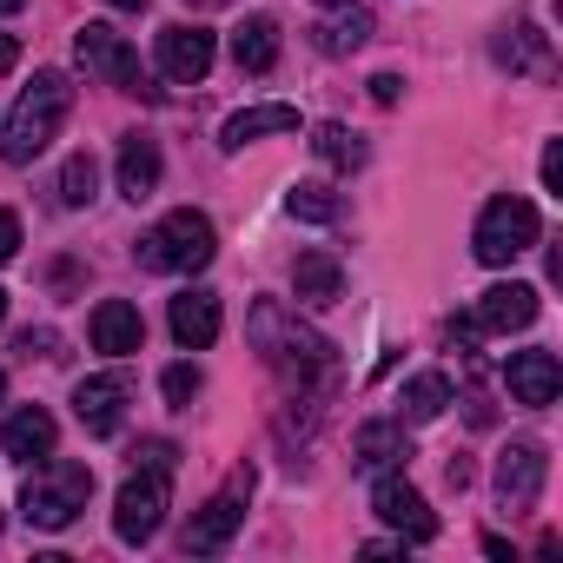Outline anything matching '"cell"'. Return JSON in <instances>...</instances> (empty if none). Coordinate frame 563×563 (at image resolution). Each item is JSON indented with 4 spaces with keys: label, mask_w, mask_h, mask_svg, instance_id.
Wrapping results in <instances>:
<instances>
[{
    "label": "cell",
    "mask_w": 563,
    "mask_h": 563,
    "mask_svg": "<svg viewBox=\"0 0 563 563\" xmlns=\"http://www.w3.org/2000/svg\"><path fill=\"white\" fill-rule=\"evenodd\" d=\"M372 510H378L405 543H431V537H438V517H431L424 490H418L411 477H398V471H378V484H372Z\"/></svg>",
    "instance_id": "9"
},
{
    "label": "cell",
    "mask_w": 563,
    "mask_h": 563,
    "mask_svg": "<svg viewBox=\"0 0 563 563\" xmlns=\"http://www.w3.org/2000/svg\"><path fill=\"white\" fill-rule=\"evenodd\" d=\"M265 133H299V107H245V113H232L225 120V133H219V146H245V140H265Z\"/></svg>",
    "instance_id": "22"
},
{
    "label": "cell",
    "mask_w": 563,
    "mask_h": 563,
    "mask_svg": "<svg viewBox=\"0 0 563 563\" xmlns=\"http://www.w3.org/2000/svg\"><path fill=\"white\" fill-rule=\"evenodd\" d=\"M312 153H319L325 166H339V173H352V166H365V140H358L352 126H339V120H325V126H312Z\"/></svg>",
    "instance_id": "27"
},
{
    "label": "cell",
    "mask_w": 563,
    "mask_h": 563,
    "mask_svg": "<svg viewBox=\"0 0 563 563\" xmlns=\"http://www.w3.org/2000/svg\"><path fill=\"white\" fill-rule=\"evenodd\" d=\"M14 252H21V219H14V212H0V265H8Z\"/></svg>",
    "instance_id": "31"
},
{
    "label": "cell",
    "mask_w": 563,
    "mask_h": 563,
    "mask_svg": "<svg viewBox=\"0 0 563 563\" xmlns=\"http://www.w3.org/2000/svg\"><path fill=\"white\" fill-rule=\"evenodd\" d=\"M0 398H8V378H0Z\"/></svg>",
    "instance_id": "39"
},
{
    "label": "cell",
    "mask_w": 563,
    "mask_h": 563,
    "mask_svg": "<svg viewBox=\"0 0 563 563\" xmlns=\"http://www.w3.org/2000/svg\"><path fill=\"white\" fill-rule=\"evenodd\" d=\"M543 477H550L543 444H537V438H517V444L497 457V497H504V510H530V504L543 497Z\"/></svg>",
    "instance_id": "11"
},
{
    "label": "cell",
    "mask_w": 563,
    "mask_h": 563,
    "mask_svg": "<svg viewBox=\"0 0 563 563\" xmlns=\"http://www.w3.org/2000/svg\"><path fill=\"white\" fill-rule=\"evenodd\" d=\"M74 54H80V67L87 74H100V80H113L120 93H159V87H146V74H140V54L113 34V27H100V21H87L80 34H74Z\"/></svg>",
    "instance_id": "7"
},
{
    "label": "cell",
    "mask_w": 563,
    "mask_h": 563,
    "mask_svg": "<svg viewBox=\"0 0 563 563\" xmlns=\"http://www.w3.org/2000/svg\"><path fill=\"white\" fill-rule=\"evenodd\" d=\"M319 8H345V0H319Z\"/></svg>",
    "instance_id": "38"
},
{
    "label": "cell",
    "mask_w": 563,
    "mask_h": 563,
    "mask_svg": "<svg viewBox=\"0 0 563 563\" xmlns=\"http://www.w3.org/2000/svg\"><path fill=\"white\" fill-rule=\"evenodd\" d=\"M444 405H451V378L444 372H418L405 385V398H398V424H431V418H444Z\"/></svg>",
    "instance_id": "24"
},
{
    "label": "cell",
    "mask_w": 563,
    "mask_h": 563,
    "mask_svg": "<svg viewBox=\"0 0 563 563\" xmlns=\"http://www.w3.org/2000/svg\"><path fill=\"white\" fill-rule=\"evenodd\" d=\"M159 140H146V133H126L120 140V192L140 206V199H153L159 192Z\"/></svg>",
    "instance_id": "18"
},
{
    "label": "cell",
    "mask_w": 563,
    "mask_h": 563,
    "mask_svg": "<svg viewBox=\"0 0 563 563\" xmlns=\"http://www.w3.org/2000/svg\"><path fill=\"white\" fill-rule=\"evenodd\" d=\"M245 332H252V345H258V358L286 378V391H312V385H332V372H339V358H332V339L325 332H312L299 312H286L278 299H258L252 306V319H245Z\"/></svg>",
    "instance_id": "1"
},
{
    "label": "cell",
    "mask_w": 563,
    "mask_h": 563,
    "mask_svg": "<svg viewBox=\"0 0 563 563\" xmlns=\"http://www.w3.org/2000/svg\"><path fill=\"white\" fill-rule=\"evenodd\" d=\"M497 60H504L510 74H550V41H543L537 27H504V34H497Z\"/></svg>",
    "instance_id": "25"
},
{
    "label": "cell",
    "mask_w": 563,
    "mask_h": 563,
    "mask_svg": "<svg viewBox=\"0 0 563 563\" xmlns=\"http://www.w3.org/2000/svg\"><path fill=\"white\" fill-rule=\"evenodd\" d=\"M543 186H550V192H563V140H550V146H543Z\"/></svg>",
    "instance_id": "30"
},
{
    "label": "cell",
    "mask_w": 563,
    "mask_h": 563,
    "mask_svg": "<svg viewBox=\"0 0 563 563\" xmlns=\"http://www.w3.org/2000/svg\"><path fill=\"white\" fill-rule=\"evenodd\" d=\"M504 385H510V405L543 411V405H556V391H563V365H556V352H510Z\"/></svg>",
    "instance_id": "13"
},
{
    "label": "cell",
    "mask_w": 563,
    "mask_h": 563,
    "mask_svg": "<svg viewBox=\"0 0 563 563\" xmlns=\"http://www.w3.org/2000/svg\"><path fill=\"white\" fill-rule=\"evenodd\" d=\"M67 107H74V87H67V74L41 67V74H34V87L14 100L8 126H0V159H8V166H27V159H41V153L54 146V133H60Z\"/></svg>",
    "instance_id": "2"
},
{
    "label": "cell",
    "mask_w": 563,
    "mask_h": 563,
    "mask_svg": "<svg viewBox=\"0 0 563 563\" xmlns=\"http://www.w3.org/2000/svg\"><path fill=\"white\" fill-rule=\"evenodd\" d=\"M0 325H8V292H0Z\"/></svg>",
    "instance_id": "37"
},
{
    "label": "cell",
    "mask_w": 563,
    "mask_h": 563,
    "mask_svg": "<svg viewBox=\"0 0 563 563\" xmlns=\"http://www.w3.org/2000/svg\"><path fill=\"white\" fill-rule=\"evenodd\" d=\"M87 497H93V471L47 451V464H34V477H27V490H21V517H27L34 530H67V523L87 510Z\"/></svg>",
    "instance_id": "3"
},
{
    "label": "cell",
    "mask_w": 563,
    "mask_h": 563,
    "mask_svg": "<svg viewBox=\"0 0 563 563\" xmlns=\"http://www.w3.org/2000/svg\"><path fill=\"white\" fill-rule=\"evenodd\" d=\"M166 471H153V464H140L126 484H120V497H113V530H120V543H153L159 537V523H166Z\"/></svg>",
    "instance_id": "6"
},
{
    "label": "cell",
    "mask_w": 563,
    "mask_h": 563,
    "mask_svg": "<svg viewBox=\"0 0 563 563\" xmlns=\"http://www.w3.org/2000/svg\"><path fill=\"white\" fill-rule=\"evenodd\" d=\"M245 497H252V471L239 464V471L225 477V490L206 497V510L192 517V530H186V556H212V550H225L232 530L245 523Z\"/></svg>",
    "instance_id": "8"
},
{
    "label": "cell",
    "mask_w": 563,
    "mask_h": 563,
    "mask_svg": "<svg viewBox=\"0 0 563 563\" xmlns=\"http://www.w3.org/2000/svg\"><path fill=\"white\" fill-rule=\"evenodd\" d=\"M87 332H93V352H107V358H133V352L146 345V319H140V306H126V299H100Z\"/></svg>",
    "instance_id": "15"
},
{
    "label": "cell",
    "mask_w": 563,
    "mask_h": 563,
    "mask_svg": "<svg viewBox=\"0 0 563 563\" xmlns=\"http://www.w3.org/2000/svg\"><path fill=\"white\" fill-rule=\"evenodd\" d=\"M212 54H219V41L206 34V27H166L159 34V74L166 80H179V87H192V80H206L212 74Z\"/></svg>",
    "instance_id": "12"
},
{
    "label": "cell",
    "mask_w": 563,
    "mask_h": 563,
    "mask_svg": "<svg viewBox=\"0 0 563 563\" xmlns=\"http://www.w3.org/2000/svg\"><path fill=\"white\" fill-rule=\"evenodd\" d=\"M54 438H60L54 411H47V405H21V411L8 418V431H0V451L21 457V464H34V457H47V451H54Z\"/></svg>",
    "instance_id": "17"
},
{
    "label": "cell",
    "mask_w": 563,
    "mask_h": 563,
    "mask_svg": "<svg viewBox=\"0 0 563 563\" xmlns=\"http://www.w3.org/2000/svg\"><path fill=\"white\" fill-rule=\"evenodd\" d=\"M537 239H543V219H537V206H530V199H517V192H497V199L477 212L471 252H477L484 265H510V258H523Z\"/></svg>",
    "instance_id": "5"
},
{
    "label": "cell",
    "mask_w": 563,
    "mask_h": 563,
    "mask_svg": "<svg viewBox=\"0 0 563 563\" xmlns=\"http://www.w3.org/2000/svg\"><path fill=\"white\" fill-rule=\"evenodd\" d=\"M27 8V0H0V14H21Z\"/></svg>",
    "instance_id": "35"
},
{
    "label": "cell",
    "mask_w": 563,
    "mask_h": 563,
    "mask_svg": "<svg viewBox=\"0 0 563 563\" xmlns=\"http://www.w3.org/2000/svg\"><path fill=\"white\" fill-rule=\"evenodd\" d=\"M398 93H405L398 74H372V100H378V107H398Z\"/></svg>",
    "instance_id": "32"
},
{
    "label": "cell",
    "mask_w": 563,
    "mask_h": 563,
    "mask_svg": "<svg viewBox=\"0 0 563 563\" xmlns=\"http://www.w3.org/2000/svg\"><path fill=\"white\" fill-rule=\"evenodd\" d=\"M212 252H219V232H212V219L192 212V206L166 212V219L140 239V265H146V272H206Z\"/></svg>",
    "instance_id": "4"
},
{
    "label": "cell",
    "mask_w": 563,
    "mask_h": 563,
    "mask_svg": "<svg viewBox=\"0 0 563 563\" xmlns=\"http://www.w3.org/2000/svg\"><path fill=\"white\" fill-rule=\"evenodd\" d=\"M444 477H451V490H464V484H471V464H464V457H451V464H444Z\"/></svg>",
    "instance_id": "34"
},
{
    "label": "cell",
    "mask_w": 563,
    "mask_h": 563,
    "mask_svg": "<svg viewBox=\"0 0 563 563\" xmlns=\"http://www.w3.org/2000/svg\"><path fill=\"white\" fill-rule=\"evenodd\" d=\"M159 391H166L173 405H192V398H199V365H173V372L159 378Z\"/></svg>",
    "instance_id": "29"
},
{
    "label": "cell",
    "mask_w": 563,
    "mask_h": 563,
    "mask_svg": "<svg viewBox=\"0 0 563 563\" xmlns=\"http://www.w3.org/2000/svg\"><path fill=\"white\" fill-rule=\"evenodd\" d=\"M292 292H299V306H332V299L345 292V265H339L332 252H299Z\"/></svg>",
    "instance_id": "19"
},
{
    "label": "cell",
    "mask_w": 563,
    "mask_h": 563,
    "mask_svg": "<svg viewBox=\"0 0 563 563\" xmlns=\"http://www.w3.org/2000/svg\"><path fill=\"white\" fill-rule=\"evenodd\" d=\"M107 8H146V0H107Z\"/></svg>",
    "instance_id": "36"
},
{
    "label": "cell",
    "mask_w": 563,
    "mask_h": 563,
    "mask_svg": "<svg viewBox=\"0 0 563 563\" xmlns=\"http://www.w3.org/2000/svg\"><path fill=\"white\" fill-rule=\"evenodd\" d=\"M232 60H239V74H272L278 67V21L272 14H245L239 34H232Z\"/></svg>",
    "instance_id": "20"
},
{
    "label": "cell",
    "mask_w": 563,
    "mask_h": 563,
    "mask_svg": "<svg viewBox=\"0 0 563 563\" xmlns=\"http://www.w3.org/2000/svg\"><path fill=\"white\" fill-rule=\"evenodd\" d=\"M14 60H21V41H14V34H0V74H14Z\"/></svg>",
    "instance_id": "33"
},
{
    "label": "cell",
    "mask_w": 563,
    "mask_h": 563,
    "mask_svg": "<svg viewBox=\"0 0 563 563\" xmlns=\"http://www.w3.org/2000/svg\"><path fill=\"white\" fill-rule=\"evenodd\" d=\"M365 41H372V14L358 8V0H345V14H332V21L312 27V47L332 54V60H339V54H358Z\"/></svg>",
    "instance_id": "23"
},
{
    "label": "cell",
    "mask_w": 563,
    "mask_h": 563,
    "mask_svg": "<svg viewBox=\"0 0 563 563\" xmlns=\"http://www.w3.org/2000/svg\"><path fill=\"white\" fill-rule=\"evenodd\" d=\"M126 398H133V378L126 372H93L74 385V418L93 431V438H113L126 424Z\"/></svg>",
    "instance_id": "10"
},
{
    "label": "cell",
    "mask_w": 563,
    "mask_h": 563,
    "mask_svg": "<svg viewBox=\"0 0 563 563\" xmlns=\"http://www.w3.org/2000/svg\"><path fill=\"white\" fill-rule=\"evenodd\" d=\"M93 186H100L93 153H74V159L60 166V206H87V199H93Z\"/></svg>",
    "instance_id": "28"
},
{
    "label": "cell",
    "mask_w": 563,
    "mask_h": 563,
    "mask_svg": "<svg viewBox=\"0 0 563 563\" xmlns=\"http://www.w3.org/2000/svg\"><path fill=\"white\" fill-rule=\"evenodd\" d=\"M166 325H173L179 352H206V345L219 339V325H225V312H219V292H206V286L179 292V299H173V312H166Z\"/></svg>",
    "instance_id": "14"
},
{
    "label": "cell",
    "mask_w": 563,
    "mask_h": 563,
    "mask_svg": "<svg viewBox=\"0 0 563 563\" xmlns=\"http://www.w3.org/2000/svg\"><path fill=\"white\" fill-rule=\"evenodd\" d=\"M398 457H411V444H405V424H391V418H372V424H358V438H352V464H358V471H391Z\"/></svg>",
    "instance_id": "21"
},
{
    "label": "cell",
    "mask_w": 563,
    "mask_h": 563,
    "mask_svg": "<svg viewBox=\"0 0 563 563\" xmlns=\"http://www.w3.org/2000/svg\"><path fill=\"white\" fill-rule=\"evenodd\" d=\"M286 212H292V219H312V225H339L345 199H339L325 179H299V186L286 192Z\"/></svg>",
    "instance_id": "26"
},
{
    "label": "cell",
    "mask_w": 563,
    "mask_h": 563,
    "mask_svg": "<svg viewBox=\"0 0 563 563\" xmlns=\"http://www.w3.org/2000/svg\"><path fill=\"white\" fill-rule=\"evenodd\" d=\"M537 319V286H517V278H510V286H490L484 299H477V332H523Z\"/></svg>",
    "instance_id": "16"
}]
</instances>
